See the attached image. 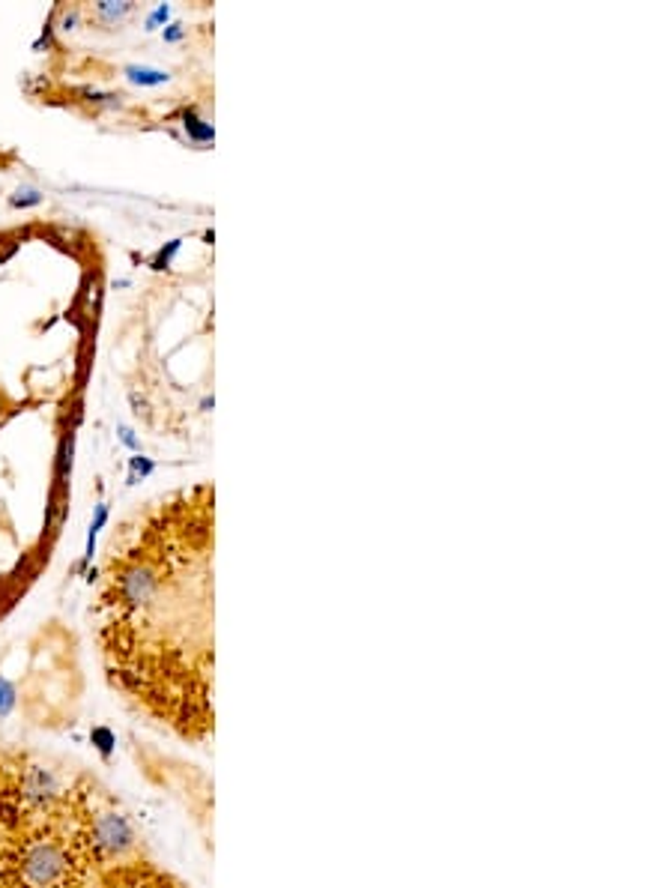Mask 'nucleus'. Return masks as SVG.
Returning a JSON list of instances; mask_svg holds the SVG:
<instances>
[{
  "instance_id": "nucleus-1",
  "label": "nucleus",
  "mask_w": 672,
  "mask_h": 888,
  "mask_svg": "<svg viewBox=\"0 0 672 888\" xmlns=\"http://www.w3.org/2000/svg\"><path fill=\"white\" fill-rule=\"evenodd\" d=\"M93 12H96L102 21H108V24H111V21L126 19V15L132 12V4H114V0H105V4H96V6H93Z\"/></svg>"
},
{
  "instance_id": "nucleus-2",
  "label": "nucleus",
  "mask_w": 672,
  "mask_h": 888,
  "mask_svg": "<svg viewBox=\"0 0 672 888\" xmlns=\"http://www.w3.org/2000/svg\"><path fill=\"white\" fill-rule=\"evenodd\" d=\"M129 79L132 81H138V84H161V81H168V75L165 72H156V70H141V66H129Z\"/></svg>"
}]
</instances>
